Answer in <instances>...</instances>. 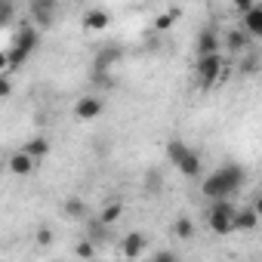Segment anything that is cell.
<instances>
[{"label": "cell", "instance_id": "6da1fadb", "mask_svg": "<svg viewBox=\"0 0 262 262\" xmlns=\"http://www.w3.org/2000/svg\"><path fill=\"white\" fill-rule=\"evenodd\" d=\"M244 185H247V170H244L241 164H222V167H216V170L204 179L201 191H204L207 201H216V198H231V194L241 191Z\"/></svg>", "mask_w": 262, "mask_h": 262}, {"label": "cell", "instance_id": "7a4b0ae2", "mask_svg": "<svg viewBox=\"0 0 262 262\" xmlns=\"http://www.w3.org/2000/svg\"><path fill=\"white\" fill-rule=\"evenodd\" d=\"M37 47H40V31H37L31 22H22V25L16 28V34H13L10 50H7V65H10V71L22 68V65L34 56Z\"/></svg>", "mask_w": 262, "mask_h": 262}, {"label": "cell", "instance_id": "3957f363", "mask_svg": "<svg viewBox=\"0 0 262 262\" xmlns=\"http://www.w3.org/2000/svg\"><path fill=\"white\" fill-rule=\"evenodd\" d=\"M234 210H237V207H234L228 198L210 201V207H207V225H210V231L219 234V237L234 234Z\"/></svg>", "mask_w": 262, "mask_h": 262}, {"label": "cell", "instance_id": "277c9868", "mask_svg": "<svg viewBox=\"0 0 262 262\" xmlns=\"http://www.w3.org/2000/svg\"><path fill=\"white\" fill-rule=\"evenodd\" d=\"M225 59H222V53H207V56H198V65H194V71H198V83H201V90H213V86H219L222 83V77H225Z\"/></svg>", "mask_w": 262, "mask_h": 262}, {"label": "cell", "instance_id": "5b68a950", "mask_svg": "<svg viewBox=\"0 0 262 262\" xmlns=\"http://www.w3.org/2000/svg\"><path fill=\"white\" fill-rule=\"evenodd\" d=\"M145 253H148V234L145 231H129L120 241V256H126V259H139Z\"/></svg>", "mask_w": 262, "mask_h": 262}, {"label": "cell", "instance_id": "8992f818", "mask_svg": "<svg viewBox=\"0 0 262 262\" xmlns=\"http://www.w3.org/2000/svg\"><path fill=\"white\" fill-rule=\"evenodd\" d=\"M102 111H105V102H102L99 96H93V93L83 96V99H77V105H74V117L83 120V123H86V120H96Z\"/></svg>", "mask_w": 262, "mask_h": 262}, {"label": "cell", "instance_id": "52a82bcc", "mask_svg": "<svg viewBox=\"0 0 262 262\" xmlns=\"http://www.w3.org/2000/svg\"><path fill=\"white\" fill-rule=\"evenodd\" d=\"M259 228V204H250V207H237L234 210V231H256Z\"/></svg>", "mask_w": 262, "mask_h": 262}, {"label": "cell", "instance_id": "ba28073f", "mask_svg": "<svg viewBox=\"0 0 262 262\" xmlns=\"http://www.w3.org/2000/svg\"><path fill=\"white\" fill-rule=\"evenodd\" d=\"M173 167H176L185 179H198V176H201V170H204L201 155H198V151H191V148H185V151H182V158H179Z\"/></svg>", "mask_w": 262, "mask_h": 262}, {"label": "cell", "instance_id": "9c48e42d", "mask_svg": "<svg viewBox=\"0 0 262 262\" xmlns=\"http://www.w3.org/2000/svg\"><path fill=\"white\" fill-rule=\"evenodd\" d=\"M7 167H10V173H13V176H31V173H34L40 164H37V161L28 155V151H22V148H19V151H16L10 161H7Z\"/></svg>", "mask_w": 262, "mask_h": 262}, {"label": "cell", "instance_id": "30bf717a", "mask_svg": "<svg viewBox=\"0 0 262 262\" xmlns=\"http://www.w3.org/2000/svg\"><path fill=\"white\" fill-rule=\"evenodd\" d=\"M53 4L56 0H34L31 4V25L34 28H50L53 25Z\"/></svg>", "mask_w": 262, "mask_h": 262}, {"label": "cell", "instance_id": "8fae6325", "mask_svg": "<svg viewBox=\"0 0 262 262\" xmlns=\"http://www.w3.org/2000/svg\"><path fill=\"white\" fill-rule=\"evenodd\" d=\"M120 59H123V50H120V47H105V50L96 53V59H93V71H111Z\"/></svg>", "mask_w": 262, "mask_h": 262}, {"label": "cell", "instance_id": "7c38bea8", "mask_svg": "<svg viewBox=\"0 0 262 262\" xmlns=\"http://www.w3.org/2000/svg\"><path fill=\"white\" fill-rule=\"evenodd\" d=\"M108 25H111V16H108L105 10L93 7V10H86V13H83V31H93V34H99V31H105Z\"/></svg>", "mask_w": 262, "mask_h": 262}, {"label": "cell", "instance_id": "4fadbf2b", "mask_svg": "<svg viewBox=\"0 0 262 262\" xmlns=\"http://www.w3.org/2000/svg\"><path fill=\"white\" fill-rule=\"evenodd\" d=\"M241 16H244V31H247V37H262V4H253V7L244 10Z\"/></svg>", "mask_w": 262, "mask_h": 262}, {"label": "cell", "instance_id": "5bb4252c", "mask_svg": "<svg viewBox=\"0 0 262 262\" xmlns=\"http://www.w3.org/2000/svg\"><path fill=\"white\" fill-rule=\"evenodd\" d=\"M219 50H222V40H219V34H216L213 28H204V31L198 34V56L219 53Z\"/></svg>", "mask_w": 262, "mask_h": 262}, {"label": "cell", "instance_id": "9a60e30c", "mask_svg": "<svg viewBox=\"0 0 262 262\" xmlns=\"http://www.w3.org/2000/svg\"><path fill=\"white\" fill-rule=\"evenodd\" d=\"M22 151H28V155L40 164V161H47V155H50V139H47V136H34V139H28V142H25V148H22Z\"/></svg>", "mask_w": 262, "mask_h": 262}, {"label": "cell", "instance_id": "2e32d148", "mask_svg": "<svg viewBox=\"0 0 262 262\" xmlns=\"http://www.w3.org/2000/svg\"><path fill=\"white\" fill-rule=\"evenodd\" d=\"M62 213L68 216V219H86V204H83V198H65L62 201Z\"/></svg>", "mask_w": 262, "mask_h": 262}, {"label": "cell", "instance_id": "e0dca14e", "mask_svg": "<svg viewBox=\"0 0 262 262\" xmlns=\"http://www.w3.org/2000/svg\"><path fill=\"white\" fill-rule=\"evenodd\" d=\"M120 216H123V204H120V201H108V204L99 210V216H96V219H99V222H105V225H114Z\"/></svg>", "mask_w": 262, "mask_h": 262}, {"label": "cell", "instance_id": "ac0fdd59", "mask_svg": "<svg viewBox=\"0 0 262 262\" xmlns=\"http://www.w3.org/2000/svg\"><path fill=\"white\" fill-rule=\"evenodd\" d=\"M194 222L188 219V216H179L176 222H173V237H179V241H191L194 237Z\"/></svg>", "mask_w": 262, "mask_h": 262}, {"label": "cell", "instance_id": "d6986e66", "mask_svg": "<svg viewBox=\"0 0 262 262\" xmlns=\"http://www.w3.org/2000/svg\"><path fill=\"white\" fill-rule=\"evenodd\" d=\"M222 43H225L231 53H241V50H247V31H237V28H234V31H228V34H225V40H222Z\"/></svg>", "mask_w": 262, "mask_h": 262}, {"label": "cell", "instance_id": "ffe728a7", "mask_svg": "<svg viewBox=\"0 0 262 262\" xmlns=\"http://www.w3.org/2000/svg\"><path fill=\"white\" fill-rule=\"evenodd\" d=\"M185 148H188V145H185L182 139H170V142H167V148H164V155H167V161H170V164H176V161L182 158V151H185Z\"/></svg>", "mask_w": 262, "mask_h": 262}, {"label": "cell", "instance_id": "44dd1931", "mask_svg": "<svg viewBox=\"0 0 262 262\" xmlns=\"http://www.w3.org/2000/svg\"><path fill=\"white\" fill-rule=\"evenodd\" d=\"M108 228H111V225H105V222L93 219V222H90V234H86V237H90L93 244H99V241H105V237H108Z\"/></svg>", "mask_w": 262, "mask_h": 262}, {"label": "cell", "instance_id": "7402d4cb", "mask_svg": "<svg viewBox=\"0 0 262 262\" xmlns=\"http://www.w3.org/2000/svg\"><path fill=\"white\" fill-rule=\"evenodd\" d=\"M96 253H99V250H96V244H93L90 237H86V241H80V244L74 247V256H80V259H93Z\"/></svg>", "mask_w": 262, "mask_h": 262}, {"label": "cell", "instance_id": "603a6c76", "mask_svg": "<svg viewBox=\"0 0 262 262\" xmlns=\"http://www.w3.org/2000/svg\"><path fill=\"white\" fill-rule=\"evenodd\" d=\"M176 16H179V10L173 7L170 13H164V16H158V19H155V28H158V31H167V28L176 22Z\"/></svg>", "mask_w": 262, "mask_h": 262}, {"label": "cell", "instance_id": "cb8c5ba5", "mask_svg": "<svg viewBox=\"0 0 262 262\" xmlns=\"http://www.w3.org/2000/svg\"><path fill=\"white\" fill-rule=\"evenodd\" d=\"M7 96H13V77L7 71H0V99H7Z\"/></svg>", "mask_w": 262, "mask_h": 262}, {"label": "cell", "instance_id": "d4e9b609", "mask_svg": "<svg viewBox=\"0 0 262 262\" xmlns=\"http://www.w3.org/2000/svg\"><path fill=\"white\" fill-rule=\"evenodd\" d=\"M145 185H148V194H158V191H161V173H158V170H151V173H148V179H145Z\"/></svg>", "mask_w": 262, "mask_h": 262}, {"label": "cell", "instance_id": "484cf974", "mask_svg": "<svg viewBox=\"0 0 262 262\" xmlns=\"http://www.w3.org/2000/svg\"><path fill=\"white\" fill-rule=\"evenodd\" d=\"M37 244H40V247L53 244V228H47V225H43V228H37Z\"/></svg>", "mask_w": 262, "mask_h": 262}, {"label": "cell", "instance_id": "4316f807", "mask_svg": "<svg viewBox=\"0 0 262 262\" xmlns=\"http://www.w3.org/2000/svg\"><path fill=\"white\" fill-rule=\"evenodd\" d=\"M13 16V0H0V22H7Z\"/></svg>", "mask_w": 262, "mask_h": 262}, {"label": "cell", "instance_id": "83f0119b", "mask_svg": "<svg viewBox=\"0 0 262 262\" xmlns=\"http://www.w3.org/2000/svg\"><path fill=\"white\" fill-rule=\"evenodd\" d=\"M155 259H161V262H173V259H179V256H176L173 250H161V253H158Z\"/></svg>", "mask_w": 262, "mask_h": 262}, {"label": "cell", "instance_id": "f1b7e54d", "mask_svg": "<svg viewBox=\"0 0 262 262\" xmlns=\"http://www.w3.org/2000/svg\"><path fill=\"white\" fill-rule=\"evenodd\" d=\"M253 4H256V0H234V7H237V10H241V13H244V10H250V7H253Z\"/></svg>", "mask_w": 262, "mask_h": 262}, {"label": "cell", "instance_id": "f546056e", "mask_svg": "<svg viewBox=\"0 0 262 262\" xmlns=\"http://www.w3.org/2000/svg\"><path fill=\"white\" fill-rule=\"evenodd\" d=\"M0 71H10V65H7V50H0Z\"/></svg>", "mask_w": 262, "mask_h": 262}, {"label": "cell", "instance_id": "4dcf8cb0", "mask_svg": "<svg viewBox=\"0 0 262 262\" xmlns=\"http://www.w3.org/2000/svg\"><path fill=\"white\" fill-rule=\"evenodd\" d=\"M244 71H247V74H250V71H256V59H253V56L244 62Z\"/></svg>", "mask_w": 262, "mask_h": 262}, {"label": "cell", "instance_id": "1f68e13d", "mask_svg": "<svg viewBox=\"0 0 262 262\" xmlns=\"http://www.w3.org/2000/svg\"><path fill=\"white\" fill-rule=\"evenodd\" d=\"M0 170H4V158H0Z\"/></svg>", "mask_w": 262, "mask_h": 262}, {"label": "cell", "instance_id": "d6a6232c", "mask_svg": "<svg viewBox=\"0 0 262 262\" xmlns=\"http://www.w3.org/2000/svg\"><path fill=\"white\" fill-rule=\"evenodd\" d=\"M256 4H262V0H256Z\"/></svg>", "mask_w": 262, "mask_h": 262}]
</instances>
